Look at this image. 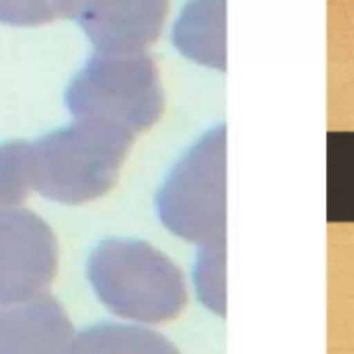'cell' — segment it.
<instances>
[{"label": "cell", "instance_id": "obj_8", "mask_svg": "<svg viewBox=\"0 0 354 354\" xmlns=\"http://www.w3.org/2000/svg\"><path fill=\"white\" fill-rule=\"evenodd\" d=\"M227 0H189L173 26V44L187 58L218 71L225 69Z\"/></svg>", "mask_w": 354, "mask_h": 354}, {"label": "cell", "instance_id": "obj_2", "mask_svg": "<svg viewBox=\"0 0 354 354\" xmlns=\"http://www.w3.org/2000/svg\"><path fill=\"white\" fill-rule=\"evenodd\" d=\"M134 134L94 118H75L28 149L29 178L53 201L79 205L106 194L118 181Z\"/></svg>", "mask_w": 354, "mask_h": 354}, {"label": "cell", "instance_id": "obj_1", "mask_svg": "<svg viewBox=\"0 0 354 354\" xmlns=\"http://www.w3.org/2000/svg\"><path fill=\"white\" fill-rule=\"evenodd\" d=\"M86 274L101 304L116 317L136 324L173 321L188 301L180 267L141 239H102L88 254Z\"/></svg>", "mask_w": 354, "mask_h": 354}, {"label": "cell", "instance_id": "obj_12", "mask_svg": "<svg viewBox=\"0 0 354 354\" xmlns=\"http://www.w3.org/2000/svg\"><path fill=\"white\" fill-rule=\"evenodd\" d=\"M80 1L82 0H54V4L57 11H61L62 14L72 17Z\"/></svg>", "mask_w": 354, "mask_h": 354}, {"label": "cell", "instance_id": "obj_10", "mask_svg": "<svg viewBox=\"0 0 354 354\" xmlns=\"http://www.w3.org/2000/svg\"><path fill=\"white\" fill-rule=\"evenodd\" d=\"M192 281L202 304L212 313L225 315V239L198 246Z\"/></svg>", "mask_w": 354, "mask_h": 354}, {"label": "cell", "instance_id": "obj_9", "mask_svg": "<svg viewBox=\"0 0 354 354\" xmlns=\"http://www.w3.org/2000/svg\"><path fill=\"white\" fill-rule=\"evenodd\" d=\"M65 354H180L148 325L101 322L73 333Z\"/></svg>", "mask_w": 354, "mask_h": 354}, {"label": "cell", "instance_id": "obj_4", "mask_svg": "<svg viewBox=\"0 0 354 354\" xmlns=\"http://www.w3.org/2000/svg\"><path fill=\"white\" fill-rule=\"evenodd\" d=\"M66 102L75 118L102 119L134 134L156 123L165 94L156 64L147 51H95L71 82Z\"/></svg>", "mask_w": 354, "mask_h": 354}, {"label": "cell", "instance_id": "obj_7", "mask_svg": "<svg viewBox=\"0 0 354 354\" xmlns=\"http://www.w3.org/2000/svg\"><path fill=\"white\" fill-rule=\"evenodd\" d=\"M73 325L51 295L0 303V354H65Z\"/></svg>", "mask_w": 354, "mask_h": 354}, {"label": "cell", "instance_id": "obj_6", "mask_svg": "<svg viewBox=\"0 0 354 354\" xmlns=\"http://www.w3.org/2000/svg\"><path fill=\"white\" fill-rule=\"evenodd\" d=\"M169 0H82L73 12L95 51L145 53L162 33Z\"/></svg>", "mask_w": 354, "mask_h": 354}, {"label": "cell", "instance_id": "obj_11", "mask_svg": "<svg viewBox=\"0 0 354 354\" xmlns=\"http://www.w3.org/2000/svg\"><path fill=\"white\" fill-rule=\"evenodd\" d=\"M28 149L17 148L0 155V206L22 201L29 188Z\"/></svg>", "mask_w": 354, "mask_h": 354}, {"label": "cell", "instance_id": "obj_3", "mask_svg": "<svg viewBox=\"0 0 354 354\" xmlns=\"http://www.w3.org/2000/svg\"><path fill=\"white\" fill-rule=\"evenodd\" d=\"M225 144L224 124L206 131L156 194V213L165 228L198 246L225 239Z\"/></svg>", "mask_w": 354, "mask_h": 354}, {"label": "cell", "instance_id": "obj_5", "mask_svg": "<svg viewBox=\"0 0 354 354\" xmlns=\"http://www.w3.org/2000/svg\"><path fill=\"white\" fill-rule=\"evenodd\" d=\"M58 268V246L47 223L28 210L0 213V303L41 293Z\"/></svg>", "mask_w": 354, "mask_h": 354}]
</instances>
